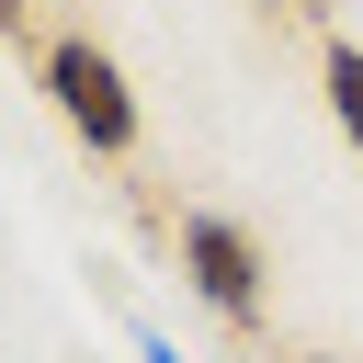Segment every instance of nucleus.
Masks as SVG:
<instances>
[{"mask_svg":"<svg viewBox=\"0 0 363 363\" xmlns=\"http://www.w3.org/2000/svg\"><path fill=\"white\" fill-rule=\"evenodd\" d=\"M136 363H182V352H170V340H159V329H147V340H136Z\"/></svg>","mask_w":363,"mask_h":363,"instance_id":"4","label":"nucleus"},{"mask_svg":"<svg viewBox=\"0 0 363 363\" xmlns=\"http://www.w3.org/2000/svg\"><path fill=\"white\" fill-rule=\"evenodd\" d=\"M182 272H193V295H204L227 329L261 318V238H250L238 216H182Z\"/></svg>","mask_w":363,"mask_h":363,"instance_id":"2","label":"nucleus"},{"mask_svg":"<svg viewBox=\"0 0 363 363\" xmlns=\"http://www.w3.org/2000/svg\"><path fill=\"white\" fill-rule=\"evenodd\" d=\"M272 11H295V0H272Z\"/></svg>","mask_w":363,"mask_h":363,"instance_id":"5","label":"nucleus"},{"mask_svg":"<svg viewBox=\"0 0 363 363\" xmlns=\"http://www.w3.org/2000/svg\"><path fill=\"white\" fill-rule=\"evenodd\" d=\"M318 79H329V125L363 147V45H329V57H318Z\"/></svg>","mask_w":363,"mask_h":363,"instance_id":"3","label":"nucleus"},{"mask_svg":"<svg viewBox=\"0 0 363 363\" xmlns=\"http://www.w3.org/2000/svg\"><path fill=\"white\" fill-rule=\"evenodd\" d=\"M45 102L68 113L79 147H102V159L136 147V91H125V68H113L91 34H45Z\"/></svg>","mask_w":363,"mask_h":363,"instance_id":"1","label":"nucleus"}]
</instances>
